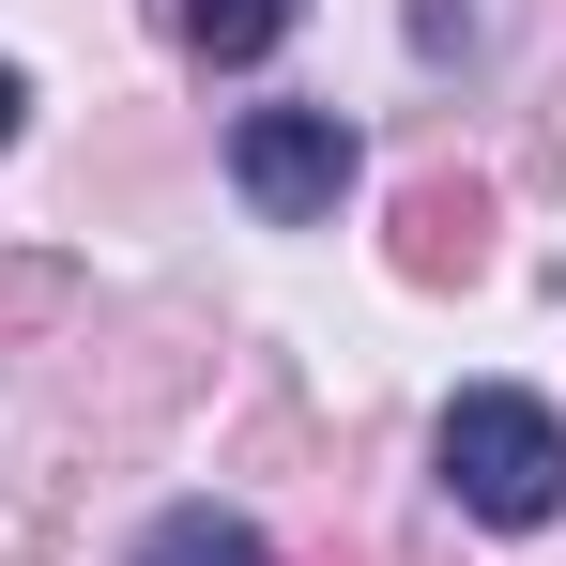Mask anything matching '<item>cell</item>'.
<instances>
[{"label": "cell", "mask_w": 566, "mask_h": 566, "mask_svg": "<svg viewBox=\"0 0 566 566\" xmlns=\"http://www.w3.org/2000/svg\"><path fill=\"white\" fill-rule=\"evenodd\" d=\"M444 490H460L474 521L536 536V521L566 505V429H552V398H521V382H474L460 413H444Z\"/></svg>", "instance_id": "6da1fadb"}, {"label": "cell", "mask_w": 566, "mask_h": 566, "mask_svg": "<svg viewBox=\"0 0 566 566\" xmlns=\"http://www.w3.org/2000/svg\"><path fill=\"white\" fill-rule=\"evenodd\" d=\"M291 15H306V0H185V46L199 62H261Z\"/></svg>", "instance_id": "277c9868"}, {"label": "cell", "mask_w": 566, "mask_h": 566, "mask_svg": "<svg viewBox=\"0 0 566 566\" xmlns=\"http://www.w3.org/2000/svg\"><path fill=\"white\" fill-rule=\"evenodd\" d=\"M138 566H276V552H261L230 505H169V521L138 536Z\"/></svg>", "instance_id": "3957f363"}, {"label": "cell", "mask_w": 566, "mask_h": 566, "mask_svg": "<svg viewBox=\"0 0 566 566\" xmlns=\"http://www.w3.org/2000/svg\"><path fill=\"white\" fill-rule=\"evenodd\" d=\"M230 185L261 199L276 230L337 214V199H353V123H337V107H245V123H230Z\"/></svg>", "instance_id": "7a4b0ae2"}, {"label": "cell", "mask_w": 566, "mask_h": 566, "mask_svg": "<svg viewBox=\"0 0 566 566\" xmlns=\"http://www.w3.org/2000/svg\"><path fill=\"white\" fill-rule=\"evenodd\" d=\"M15 123H31V77H15V62H0V138H15Z\"/></svg>", "instance_id": "5b68a950"}]
</instances>
